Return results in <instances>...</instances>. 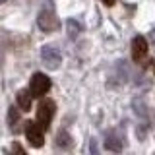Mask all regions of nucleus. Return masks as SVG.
<instances>
[{
    "instance_id": "1",
    "label": "nucleus",
    "mask_w": 155,
    "mask_h": 155,
    "mask_svg": "<svg viewBox=\"0 0 155 155\" xmlns=\"http://www.w3.org/2000/svg\"><path fill=\"white\" fill-rule=\"evenodd\" d=\"M37 25L43 33H54L60 29V19L52 8H43L37 16Z\"/></svg>"
},
{
    "instance_id": "2",
    "label": "nucleus",
    "mask_w": 155,
    "mask_h": 155,
    "mask_svg": "<svg viewBox=\"0 0 155 155\" xmlns=\"http://www.w3.org/2000/svg\"><path fill=\"white\" fill-rule=\"evenodd\" d=\"M56 113V103L52 99H43L37 107V124L41 126L43 130H47L51 126L52 118H54Z\"/></svg>"
},
{
    "instance_id": "3",
    "label": "nucleus",
    "mask_w": 155,
    "mask_h": 155,
    "mask_svg": "<svg viewBox=\"0 0 155 155\" xmlns=\"http://www.w3.org/2000/svg\"><path fill=\"white\" fill-rule=\"evenodd\" d=\"M29 91L33 97H45L51 91V78L43 72H35L29 80Z\"/></svg>"
},
{
    "instance_id": "4",
    "label": "nucleus",
    "mask_w": 155,
    "mask_h": 155,
    "mask_svg": "<svg viewBox=\"0 0 155 155\" xmlns=\"http://www.w3.org/2000/svg\"><path fill=\"white\" fill-rule=\"evenodd\" d=\"M25 138H27L29 145H33V147H43V145H45V134H43V128L35 122V120L25 122Z\"/></svg>"
},
{
    "instance_id": "5",
    "label": "nucleus",
    "mask_w": 155,
    "mask_h": 155,
    "mask_svg": "<svg viewBox=\"0 0 155 155\" xmlns=\"http://www.w3.org/2000/svg\"><path fill=\"white\" fill-rule=\"evenodd\" d=\"M41 58H43V62H45V66L51 68V70H56V68L60 66V62H62L60 51H58L56 47H51V45H45V47H43Z\"/></svg>"
},
{
    "instance_id": "6",
    "label": "nucleus",
    "mask_w": 155,
    "mask_h": 155,
    "mask_svg": "<svg viewBox=\"0 0 155 155\" xmlns=\"http://www.w3.org/2000/svg\"><path fill=\"white\" fill-rule=\"evenodd\" d=\"M147 41H145V37L142 35H136L132 39V60L134 62H143V58L147 56Z\"/></svg>"
},
{
    "instance_id": "7",
    "label": "nucleus",
    "mask_w": 155,
    "mask_h": 155,
    "mask_svg": "<svg viewBox=\"0 0 155 155\" xmlns=\"http://www.w3.org/2000/svg\"><path fill=\"white\" fill-rule=\"evenodd\" d=\"M16 103L18 107L23 110V113H29L31 110V103H33V95L29 89H19L18 95H16Z\"/></svg>"
},
{
    "instance_id": "8",
    "label": "nucleus",
    "mask_w": 155,
    "mask_h": 155,
    "mask_svg": "<svg viewBox=\"0 0 155 155\" xmlns=\"http://www.w3.org/2000/svg\"><path fill=\"white\" fill-rule=\"evenodd\" d=\"M105 147L113 153H118V151H122V140H120L118 136L110 134V136H107V140H105Z\"/></svg>"
},
{
    "instance_id": "9",
    "label": "nucleus",
    "mask_w": 155,
    "mask_h": 155,
    "mask_svg": "<svg viewBox=\"0 0 155 155\" xmlns=\"http://www.w3.org/2000/svg\"><path fill=\"white\" fill-rule=\"evenodd\" d=\"M8 124H10V130H12V132H16V130H18L19 109H16V107H10V109H8Z\"/></svg>"
},
{
    "instance_id": "10",
    "label": "nucleus",
    "mask_w": 155,
    "mask_h": 155,
    "mask_svg": "<svg viewBox=\"0 0 155 155\" xmlns=\"http://www.w3.org/2000/svg\"><path fill=\"white\" fill-rule=\"evenodd\" d=\"M66 31H68V37H70V39H76L78 33L81 31V25L76 21V19H68V21H66Z\"/></svg>"
},
{
    "instance_id": "11",
    "label": "nucleus",
    "mask_w": 155,
    "mask_h": 155,
    "mask_svg": "<svg viewBox=\"0 0 155 155\" xmlns=\"http://www.w3.org/2000/svg\"><path fill=\"white\" fill-rule=\"evenodd\" d=\"M56 145L58 147H70L72 145V140H70V134L64 132V130H60L56 136Z\"/></svg>"
},
{
    "instance_id": "12",
    "label": "nucleus",
    "mask_w": 155,
    "mask_h": 155,
    "mask_svg": "<svg viewBox=\"0 0 155 155\" xmlns=\"http://www.w3.org/2000/svg\"><path fill=\"white\" fill-rule=\"evenodd\" d=\"M10 155H27V153H25V149H23L18 142H14L12 145H10Z\"/></svg>"
},
{
    "instance_id": "13",
    "label": "nucleus",
    "mask_w": 155,
    "mask_h": 155,
    "mask_svg": "<svg viewBox=\"0 0 155 155\" xmlns=\"http://www.w3.org/2000/svg\"><path fill=\"white\" fill-rule=\"evenodd\" d=\"M114 2H116V0H103V4H105V6H113Z\"/></svg>"
},
{
    "instance_id": "14",
    "label": "nucleus",
    "mask_w": 155,
    "mask_h": 155,
    "mask_svg": "<svg viewBox=\"0 0 155 155\" xmlns=\"http://www.w3.org/2000/svg\"><path fill=\"white\" fill-rule=\"evenodd\" d=\"M4 2H6V0H0V4H4Z\"/></svg>"
}]
</instances>
